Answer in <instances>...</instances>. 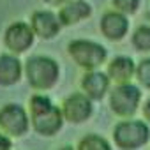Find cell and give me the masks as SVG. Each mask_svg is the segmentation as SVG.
Wrapping results in <instances>:
<instances>
[{
  "label": "cell",
  "instance_id": "7a4b0ae2",
  "mask_svg": "<svg viewBox=\"0 0 150 150\" xmlns=\"http://www.w3.org/2000/svg\"><path fill=\"white\" fill-rule=\"evenodd\" d=\"M113 141L120 150H139L150 141V124L145 118H124L113 129Z\"/></svg>",
  "mask_w": 150,
  "mask_h": 150
},
{
  "label": "cell",
  "instance_id": "277c9868",
  "mask_svg": "<svg viewBox=\"0 0 150 150\" xmlns=\"http://www.w3.org/2000/svg\"><path fill=\"white\" fill-rule=\"evenodd\" d=\"M25 72L30 87L37 90H48L58 80V65L48 57H32L25 65Z\"/></svg>",
  "mask_w": 150,
  "mask_h": 150
},
{
  "label": "cell",
  "instance_id": "7c38bea8",
  "mask_svg": "<svg viewBox=\"0 0 150 150\" xmlns=\"http://www.w3.org/2000/svg\"><path fill=\"white\" fill-rule=\"evenodd\" d=\"M21 78V64L13 55H2L0 57V85L9 87L20 81Z\"/></svg>",
  "mask_w": 150,
  "mask_h": 150
},
{
  "label": "cell",
  "instance_id": "3957f363",
  "mask_svg": "<svg viewBox=\"0 0 150 150\" xmlns=\"http://www.w3.org/2000/svg\"><path fill=\"white\" fill-rule=\"evenodd\" d=\"M141 106V90L138 85L117 83V87L110 92V108L117 117L132 118Z\"/></svg>",
  "mask_w": 150,
  "mask_h": 150
},
{
  "label": "cell",
  "instance_id": "8fae6325",
  "mask_svg": "<svg viewBox=\"0 0 150 150\" xmlns=\"http://www.w3.org/2000/svg\"><path fill=\"white\" fill-rule=\"evenodd\" d=\"M32 28L42 39H50L58 34L60 23L55 18V14H51V13H35L32 16Z\"/></svg>",
  "mask_w": 150,
  "mask_h": 150
},
{
  "label": "cell",
  "instance_id": "e0dca14e",
  "mask_svg": "<svg viewBox=\"0 0 150 150\" xmlns=\"http://www.w3.org/2000/svg\"><path fill=\"white\" fill-rule=\"evenodd\" d=\"M136 80L143 88L150 90V58H145L136 65Z\"/></svg>",
  "mask_w": 150,
  "mask_h": 150
},
{
  "label": "cell",
  "instance_id": "5bb4252c",
  "mask_svg": "<svg viewBox=\"0 0 150 150\" xmlns=\"http://www.w3.org/2000/svg\"><path fill=\"white\" fill-rule=\"evenodd\" d=\"M90 14V7L87 2H81V0H78V2H72L69 6H65L62 11H60V21L64 25H72L76 23L83 18H87Z\"/></svg>",
  "mask_w": 150,
  "mask_h": 150
},
{
  "label": "cell",
  "instance_id": "9a60e30c",
  "mask_svg": "<svg viewBox=\"0 0 150 150\" xmlns=\"http://www.w3.org/2000/svg\"><path fill=\"white\" fill-rule=\"evenodd\" d=\"M76 150H113V146L101 134H87L80 139Z\"/></svg>",
  "mask_w": 150,
  "mask_h": 150
},
{
  "label": "cell",
  "instance_id": "d6986e66",
  "mask_svg": "<svg viewBox=\"0 0 150 150\" xmlns=\"http://www.w3.org/2000/svg\"><path fill=\"white\" fill-rule=\"evenodd\" d=\"M0 150H13V143L6 132H0Z\"/></svg>",
  "mask_w": 150,
  "mask_h": 150
},
{
  "label": "cell",
  "instance_id": "ac0fdd59",
  "mask_svg": "<svg viewBox=\"0 0 150 150\" xmlns=\"http://www.w3.org/2000/svg\"><path fill=\"white\" fill-rule=\"evenodd\" d=\"M113 4L124 13H134L138 7V0H113Z\"/></svg>",
  "mask_w": 150,
  "mask_h": 150
},
{
  "label": "cell",
  "instance_id": "2e32d148",
  "mask_svg": "<svg viewBox=\"0 0 150 150\" xmlns=\"http://www.w3.org/2000/svg\"><path fill=\"white\" fill-rule=\"evenodd\" d=\"M132 44L138 51H150V27H139L132 35Z\"/></svg>",
  "mask_w": 150,
  "mask_h": 150
},
{
  "label": "cell",
  "instance_id": "6da1fadb",
  "mask_svg": "<svg viewBox=\"0 0 150 150\" xmlns=\"http://www.w3.org/2000/svg\"><path fill=\"white\" fill-rule=\"evenodd\" d=\"M30 111L32 125L41 136H55L64 125L62 108H57L46 96H34L30 99Z\"/></svg>",
  "mask_w": 150,
  "mask_h": 150
},
{
  "label": "cell",
  "instance_id": "8992f818",
  "mask_svg": "<svg viewBox=\"0 0 150 150\" xmlns=\"http://www.w3.org/2000/svg\"><path fill=\"white\" fill-rule=\"evenodd\" d=\"M64 118L71 124H83L94 113L92 99L87 94H71L62 104Z\"/></svg>",
  "mask_w": 150,
  "mask_h": 150
},
{
  "label": "cell",
  "instance_id": "ba28073f",
  "mask_svg": "<svg viewBox=\"0 0 150 150\" xmlns=\"http://www.w3.org/2000/svg\"><path fill=\"white\" fill-rule=\"evenodd\" d=\"M110 76L99 71H90L87 72L81 80V88L83 94H87L92 101H101L110 90Z\"/></svg>",
  "mask_w": 150,
  "mask_h": 150
},
{
  "label": "cell",
  "instance_id": "52a82bcc",
  "mask_svg": "<svg viewBox=\"0 0 150 150\" xmlns=\"http://www.w3.org/2000/svg\"><path fill=\"white\" fill-rule=\"evenodd\" d=\"M27 111L20 104H7L0 110V129L9 136H23L28 131Z\"/></svg>",
  "mask_w": 150,
  "mask_h": 150
},
{
  "label": "cell",
  "instance_id": "9c48e42d",
  "mask_svg": "<svg viewBox=\"0 0 150 150\" xmlns=\"http://www.w3.org/2000/svg\"><path fill=\"white\" fill-rule=\"evenodd\" d=\"M34 32L25 23H14L6 32V44L14 53H23L32 46Z\"/></svg>",
  "mask_w": 150,
  "mask_h": 150
},
{
  "label": "cell",
  "instance_id": "5b68a950",
  "mask_svg": "<svg viewBox=\"0 0 150 150\" xmlns=\"http://www.w3.org/2000/svg\"><path fill=\"white\" fill-rule=\"evenodd\" d=\"M69 55L80 67H85L88 71L97 69L106 60V50L92 41H72L69 44Z\"/></svg>",
  "mask_w": 150,
  "mask_h": 150
},
{
  "label": "cell",
  "instance_id": "30bf717a",
  "mask_svg": "<svg viewBox=\"0 0 150 150\" xmlns=\"http://www.w3.org/2000/svg\"><path fill=\"white\" fill-rule=\"evenodd\" d=\"M108 76L115 83H127L136 76V65L129 57H117L108 65Z\"/></svg>",
  "mask_w": 150,
  "mask_h": 150
},
{
  "label": "cell",
  "instance_id": "44dd1931",
  "mask_svg": "<svg viewBox=\"0 0 150 150\" xmlns=\"http://www.w3.org/2000/svg\"><path fill=\"white\" fill-rule=\"evenodd\" d=\"M48 4H62V2H65V0H46Z\"/></svg>",
  "mask_w": 150,
  "mask_h": 150
},
{
  "label": "cell",
  "instance_id": "ffe728a7",
  "mask_svg": "<svg viewBox=\"0 0 150 150\" xmlns=\"http://www.w3.org/2000/svg\"><path fill=\"white\" fill-rule=\"evenodd\" d=\"M143 118L150 124V97L145 101V104H143Z\"/></svg>",
  "mask_w": 150,
  "mask_h": 150
},
{
  "label": "cell",
  "instance_id": "4fadbf2b",
  "mask_svg": "<svg viewBox=\"0 0 150 150\" xmlns=\"http://www.w3.org/2000/svg\"><path fill=\"white\" fill-rule=\"evenodd\" d=\"M127 20L122 16V14H117V13H110L103 18L101 21V30L103 34L108 37V39H113V41H118L125 35L127 32Z\"/></svg>",
  "mask_w": 150,
  "mask_h": 150
},
{
  "label": "cell",
  "instance_id": "7402d4cb",
  "mask_svg": "<svg viewBox=\"0 0 150 150\" xmlns=\"http://www.w3.org/2000/svg\"><path fill=\"white\" fill-rule=\"evenodd\" d=\"M60 150H74V148H72V146H62Z\"/></svg>",
  "mask_w": 150,
  "mask_h": 150
}]
</instances>
